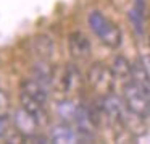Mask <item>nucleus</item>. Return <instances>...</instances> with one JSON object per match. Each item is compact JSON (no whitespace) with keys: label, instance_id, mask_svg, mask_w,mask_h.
<instances>
[{"label":"nucleus","instance_id":"obj_16","mask_svg":"<svg viewBox=\"0 0 150 144\" xmlns=\"http://www.w3.org/2000/svg\"><path fill=\"white\" fill-rule=\"evenodd\" d=\"M149 44H150V39H149Z\"/></svg>","mask_w":150,"mask_h":144},{"label":"nucleus","instance_id":"obj_8","mask_svg":"<svg viewBox=\"0 0 150 144\" xmlns=\"http://www.w3.org/2000/svg\"><path fill=\"white\" fill-rule=\"evenodd\" d=\"M81 84V73L74 65H68L63 68L62 75L58 76V88L62 92H73Z\"/></svg>","mask_w":150,"mask_h":144},{"label":"nucleus","instance_id":"obj_10","mask_svg":"<svg viewBox=\"0 0 150 144\" xmlns=\"http://www.w3.org/2000/svg\"><path fill=\"white\" fill-rule=\"evenodd\" d=\"M50 141L53 143H60V144H71V143H79L81 136L76 130H73L69 125H57L52 128L50 131Z\"/></svg>","mask_w":150,"mask_h":144},{"label":"nucleus","instance_id":"obj_12","mask_svg":"<svg viewBox=\"0 0 150 144\" xmlns=\"http://www.w3.org/2000/svg\"><path fill=\"white\" fill-rule=\"evenodd\" d=\"M131 81L136 83L150 97V76H149V73H147V70H145V66H144L140 58H137L132 63V76H131Z\"/></svg>","mask_w":150,"mask_h":144},{"label":"nucleus","instance_id":"obj_14","mask_svg":"<svg viewBox=\"0 0 150 144\" xmlns=\"http://www.w3.org/2000/svg\"><path fill=\"white\" fill-rule=\"evenodd\" d=\"M76 107H78V105L73 101L65 99V101L58 102V105H57V113H58V117L62 118L63 121H73L74 113H76Z\"/></svg>","mask_w":150,"mask_h":144},{"label":"nucleus","instance_id":"obj_5","mask_svg":"<svg viewBox=\"0 0 150 144\" xmlns=\"http://www.w3.org/2000/svg\"><path fill=\"white\" fill-rule=\"evenodd\" d=\"M11 123H13V128L16 131H20L23 136H29V134L39 133V121L36 120L34 115H31L28 110H24L23 107L16 108L13 112V117H11Z\"/></svg>","mask_w":150,"mask_h":144},{"label":"nucleus","instance_id":"obj_11","mask_svg":"<svg viewBox=\"0 0 150 144\" xmlns=\"http://www.w3.org/2000/svg\"><path fill=\"white\" fill-rule=\"evenodd\" d=\"M111 71H113L115 79H120L121 83H127L131 81V76H132V63L123 55H118L113 58L111 62Z\"/></svg>","mask_w":150,"mask_h":144},{"label":"nucleus","instance_id":"obj_3","mask_svg":"<svg viewBox=\"0 0 150 144\" xmlns=\"http://www.w3.org/2000/svg\"><path fill=\"white\" fill-rule=\"evenodd\" d=\"M87 83L95 92H98L100 96H105L113 92L116 79H115L110 66H107L102 62H95L87 70Z\"/></svg>","mask_w":150,"mask_h":144},{"label":"nucleus","instance_id":"obj_13","mask_svg":"<svg viewBox=\"0 0 150 144\" xmlns=\"http://www.w3.org/2000/svg\"><path fill=\"white\" fill-rule=\"evenodd\" d=\"M21 91L29 94L31 97L37 99L39 102L45 104L47 102V91H45V86H42L39 81H36L34 78H28L21 83Z\"/></svg>","mask_w":150,"mask_h":144},{"label":"nucleus","instance_id":"obj_4","mask_svg":"<svg viewBox=\"0 0 150 144\" xmlns=\"http://www.w3.org/2000/svg\"><path fill=\"white\" fill-rule=\"evenodd\" d=\"M68 50L73 60L76 62H86L91 57V42L87 36L81 31H74L68 36Z\"/></svg>","mask_w":150,"mask_h":144},{"label":"nucleus","instance_id":"obj_6","mask_svg":"<svg viewBox=\"0 0 150 144\" xmlns=\"http://www.w3.org/2000/svg\"><path fill=\"white\" fill-rule=\"evenodd\" d=\"M31 52L39 60H49L55 53V41L47 34H39L31 41Z\"/></svg>","mask_w":150,"mask_h":144},{"label":"nucleus","instance_id":"obj_7","mask_svg":"<svg viewBox=\"0 0 150 144\" xmlns=\"http://www.w3.org/2000/svg\"><path fill=\"white\" fill-rule=\"evenodd\" d=\"M20 104H21V107H23L24 110H28L31 115H34V117H36V120L39 121L40 126H42V125H45L47 121H49V115H47L45 107H44L45 104L39 102L37 99L31 97L29 94H26V92L21 91L20 92Z\"/></svg>","mask_w":150,"mask_h":144},{"label":"nucleus","instance_id":"obj_9","mask_svg":"<svg viewBox=\"0 0 150 144\" xmlns=\"http://www.w3.org/2000/svg\"><path fill=\"white\" fill-rule=\"evenodd\" d=\"M57 73L55 68L52 66V63H49V60H37V63H34L33 66V78L36 81H39L42 86H50L55 79Z\"/></svg>","mask_w":150,"mask_h":144},{"label":"nucleus","instance_id":"obj_2","mask_svg":"<svg viewBox=\"0 0 150 144\" xmlns=\"http://www.w3.org/2000/svg\"><path fill=\"white\" fill-rule=\"evenodd\" d=\"M123 101L126 107L132 113L139 115L140 118L150 117V97L132 81H127L123 84Z\"/></svg>","mask_w":150,"mask_h":144},{"label":"nucleus","instance_id":"obj_1","mask_svg":"<svg viewBox=\"0 0 150 144\" xmlns=\"http://www.w3.org/2000/svg\"><path fill=\"white\" fill-rule=\"evenodd\" d=\"M89 21V28L92 29V33L98 37L103 46L110 47V49H118L121 46V41H123V34L121 29L110 21L105 15H102L100 11H92L87 18Z\"/></svg>","mask_w":150,"mask_h":144},{"label":"nucleus","instance_id":"obj_15","mask_svg":"<svg viewBox=\"0 0 150 144\" xmlns=\"http://www.w3.org/2000/svg\"><path fill=\"white\" fill-rule=\"evenodd\" d=\"M10 112H11L10 97H8V94L4 89H0V117L8 118L10 117Z\"/></svg>","mask_w":150,"mask_h":144}]
</instances>
